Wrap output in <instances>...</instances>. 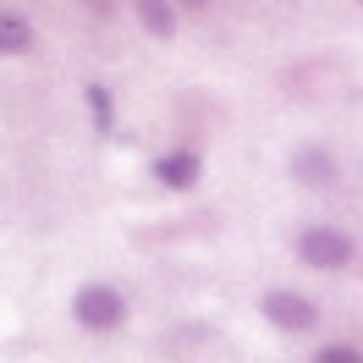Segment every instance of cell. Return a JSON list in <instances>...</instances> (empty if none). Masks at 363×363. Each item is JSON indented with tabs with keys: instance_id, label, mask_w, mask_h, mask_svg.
<instances>
[{
	"instance_id": "obj_1",
	"label": "cell",
	"mask_w": 363,
	"mask_h": 363,
	"mask_svg": "<svg viewBox=\"0 0 363 363\" xmlns=\"http://www.w3.org/2000/svg\"><path fill=\"white\" fill-rule=\"evenodd\" d=\"M72 319H77V330H89V336H111L127 325V297L116 292L111 281H83L77 292H72Z\"/></svg>"
},
{
	"instance_id": "obj_2",
	"label": "cell",
	"mask_w": 363,
	"mask_h": 363,
	"mask_svg": "<svg viewBox=\"0 0 363 363\" xmlns=\"http://www.w3.org/2000/svg\"><path fill=\"white\" fill-rule=\"evenodd\" d=\"M352 253H358V242H352L341 226H303L297 231V259H303L308 270H319V275L347 270Z\"/></svg>"
},
{
	"instance_id": "obj_3",
	"label": "cell",
	"mask_w": 363,
	"mask_h": 363,
	"mask_svg": "<svg viewBox=\"0 0 363 363\" xmlns=\"http://www.w3.org/2000/svg\"><path fill=\"white\" fill-rule=\"evenodd\" d=\"M259 314L270 319L275 330L303 336V330H314V325H319V303H314V297H303V292H292V286H270V292L259 297Z\"/></svg>"
},
{
	"instance_id": "obj_4",
	"label": "cell",
	"mask_w": 363,
	"mask_h": 363,
	"mask_svg": "<svg viewBox=\"0 0 363 363\" xmlns=\"http://www.w3.org/2000/svg\"><path fill=\"white\" fill-rule=\"evenodd\" d=\"M286 171H292L297 187H314V193L336 187V155H330V149H319V143H303V149L286 160Z\"/></svg>"
},
{
	"instance_id": "obj_5",
	"label": "cell",
	"mask_w": 363,
	"mask_h": 363,
	"mask_svg": "<svg viewBox=\"0 0 363 363\" xmlns=\"http://www.w3.org/2000/svg\"><path fill=\"white\" fill-rule=\"evenodd\" d=\"M155 177H160V187L187 193V187H199V177H204V155L199 149H171V155L155 160Z\"/></svg>"
},
{
	"instance_id": "obj_6",
	"label": "cell",
	"mask_w": 363,
	"mask_h": 363,
	"mask_svg": "<svg viewBox=\"0 0 363 363\" xmlns=\"http://www.w3.org/2000/svg\"><path fill=\"white\" fill-rule=\"evenodd\" d=\"M33 50V23L23 11H0V55H28Z\"/></svg>"
},
{
	"instance_id": "obj_7",
	"label": "cell",
	"mask_w": 363,
	"mask_h": 363,
	"mask_svg": "<svg viewBox=\"0 0 363 363\" xmlns=\"http://www.w3.org/2000/svg\"><path fill=\"white\" fill-rule=\"evenodd\" d=\"M138 23H143L149 39H171V33H177V6H171V0H143V6H138Z\"/></svg>"
},
{
	"instance_id": "obj_8",
	"label": "cell",
	"mask_w": 363,
	"mask_h": 363,
	"mask_svg": "<svg viewBox=\"0 0 363 363\" xmlns=\"http://www.w3.org/2000/svg\"><path fill=\"white\" fill-rule=\"evenodd\" d=\"M83 99H89L94 127H99V133H111V127H116V99H111V89H105V83H89V89H83Z\"/></svg>"
},
{
	"instance_id": "obj_9",
	"label": "cell",
	"mask_w": 363,
	"mask_h": 363,
	"mask_svg": "<svg viewBox=\"0 0 363 363\" xmlns=\"http://www.w3.org/2000/svg\"><path fill=\"white\" fill-rule=\"evenodd\" d=\"M308 363H363V347H352V341H325Z\"/></svg>"
}]
</instances>
